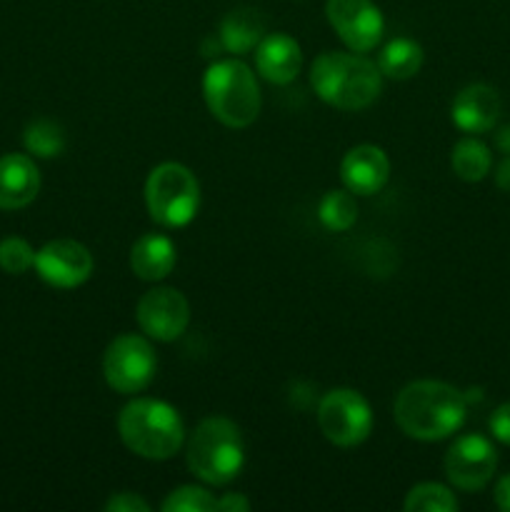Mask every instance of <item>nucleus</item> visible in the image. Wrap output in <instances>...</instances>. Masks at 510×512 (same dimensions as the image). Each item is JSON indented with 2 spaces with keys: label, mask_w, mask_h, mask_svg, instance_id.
<instances>
[{
  "label": "nucleus",
  "mask_w": 510,
  "mask_h": 512,
  "mask_svg": "<svg viewBox=\"0 0 510 512\" xmlns=\"http://www.w3.org/2000/svg\"><path fill=\"white\" fill-rule=\"evenodd\" d=\"M188 468L208 485H225L245 465V445L238 425L228 418H208L188 438Z\"/></svg>",
  "instance_id": "nucleus-5"
},
{
  "label": "nucleus",
  "mask_w": 510,
  "mask_h": 512,
  "mask_svg": "<svg viewBox=\"0 0 510 512\" xmlns=\"http://www.w3.org/2000/svg\"><path fill=\"white\" fill-rule=\"evenodd\" d=\"M118 433L125 448L145 460L173 458L185 443L178 410L155 398H135L125 405L118 415Z\"/></svg>",
  "instance_id": "nucleus-3"
},
{
  "label": "nucleus",
  "mask_w": 510,
  "mask_h": 512,
  "mask_svg": "<svg viewBox=\"0 0 510 512\" xmlns=\"http://www.w3.org/2000/svg\"><path fill=\"white\" fill-rule=\"evenodd\" d=\"M310 85L315 95L333 108L363 110L378 100L383 73L363 53L328 50L310 65Z\"/></svg>",
  "instance_id": "nucleus-2"
},
{
  "label": "nucleus",
  "mask_w": 510,
  "mask_h": 512,
  "mask_svg": "<svg viewBox=\"0 0 510 512\" xmlns=\"http://www.w3.org/2000/svg\"><path fill=\"white\" fill-rule=\"evenodd\" d=\"M140 330L148 338L170 343L185 333L190 323V305L185 295L175 288H153L143 293L135 308Z\"/></svg>",
  "instance_id": "nucleus-12"
},
{
  "label": "nucleus",
  "mask_w": 510,
  "mask_h": 512,
  "mask_svg": "<svg viewBox=\"0 0 510 512\" xmlns=\"http://www.w3.org/2000/svg\"><path fill=\"white\" fill-rule=\"evenodd\" d=\"M263 18L253 8L230 10L220 23V45L228 53H250L263 40Z\"/></svg>",
  "instance_id": "nucleus-18"
},
{
  "label": "nucleus",
  "mask_w": 510,
  "mask_h": 512,
  "mask_svg": "<svg viewBox=\"0 0 510 512\" xmlns=\"http://www.w3.org/2000/svg\"><path fill=\"white\" fill-rule=\"evenodd\" d=\"M175 260H178L175 243L168 235L160 233L143 235V238L135 240L133 250H130V270L148 283L168 278L170 270L175 268Z\"/></svg>",
  "instance_id": "nucleus-17"
},
{
  "label": "nucleus",
  "mask_w": 510,
  "mask_h": 512,
  "mask_svg": "<svg viewBox=\"0 0 510 512\" xmlns=\"http://www.w3.org/2000/svg\"><path fill=\"white\" fill-rule=\"evenodd\" d=\"M453 123L458 125L463 133L480 135L495 128L500 118V95L493 85L473 83L468 88L460 90L453 100Z\"/></svg>",
  "instance_id": "nucleus-14"
},
{
  "label": "nucleus",
  "mask_w": 510,
  "mask_h": 512,
  "mask_svg": "<svg viewBox=\"0 0 510 512\" xmlns=\"http://www.w3.org/2000/svg\"><path fill=\"white\" fill-rule=\"evenodd\" d=\"M318 218L330 233H343V230L353 228L358 220V200L355 193L345 190H328L318 205Z\"/></svg>",
  "instance_id": "nucleus-21"
},
{
  "label": "nucleus",
  "mask_w": 510,
  "mask_h": 512,
  "mask_svg": "<svg viewBox=\"0 0 510 512\" xmlns=\"http://www.w3.org/2000/svg\"><path fill=\"white\" fill-rule=\"evenodd\" d=\"M23 143L28 153H33L35 158H55V155L63 153L65 148V133L58 123L53 120H33V123L25 128Z\"/></svg>",
  "instance_id": "nucleus-22"
},
{
  "label": "nucleus",
  "mask_w": 510,
  "mask_h": 512,
  "mask_svg": "<svg viewBox=\"0 0 510 512\" xmlns=\"http://www.w3.org/2000/svg\"><path fill=\"white\" fill-rule=\"evenodd\" d=\"M495 505H498L503 512H510V473L503 475V478L498 480V485H495Z\"/></svg>",
  "instance_id": "nucleus-29"
},
{
  "label": "nucleus",
  "mask_w": 510,
  "mask_h": 512,
  "mask_svg": "<svg viewBox=\"0 0 510 512\" xmlns=\"http://www.w3.org/2000/svg\"><path fill=\"white\" fill-rule=\"evenodd\" d=\"M375 65L383 73V78L408 80L423 65V48H420V43H415L410 38H395L380 50L378 63Z\"/></svg>",
  "instance_id": "nucleus-19"
},
{
  "label": "nucleus",
  "mask_w": 510,
  "mask_h": 512,
  "mask_svg": "<svg viewBox=\"0 0 510 512\" xmlns=\"http://www.w3.org/2000/svg\"><path fill=\"white\" fill-rule=\"evenodd\" d=\"M220 512H248L250 510V503L248 498H243V495H235V493H228L223 495V498L218 500V508Z\"/></svg>",
  "instance_id": "nucleus-28"
},
{
  "label": "nucleus",
  "mask_w": 510,
  "mask_h": 512,
  "mask_svg": "<svg viewBox=\"0 0 510 512\" xmlns=\"http://www.w3.org/2000/svg\"><path fill=\"white\" fill-rule=\"evenodd\" d=\"M215 508H218V500L198 485H183L173 490L163 503L165 512H213Z\"/></svg>",
  "instance_id": "nucleus-24"
},
{
  "label": "nucleus",
  "mask_w": 510,
  "mask_h": 512,
  "mask_svg": "<svg viewBox=\"0 0 510 512\" xmlns=\"http://www.w3.org/2000/svg\"><path fill=\"white\" fill-rule=\"evenodd\" d=\"M325 15L353 53H370L383 38L385 20L373 0H328Z\"/></svg>",
  "instance_id": "nucleus-9"
},
{
  "label": "nucleus",
  "mask_w": 510,
  "mask_h": 512,
  "mask_svg": "<svg viewBox=\"0 0 510 512\" xmlns=\"http://www.w3.org/2000/svg\"><path fill=\"white\" fill-rule=\"evenodd\" d=\"M495 143H498V148L503 150V153L510 155V125H505V128L498 130V138H495Z\"/></svg>",
  "instance_id": "nucleus-31"
},
{
  "label": "nucleus",
  "mask_w": 510,
  "mask_h": 512,
  "mask_svg": "<svg viewBox=\"0 0 510 512\" xmlns=\"http://www.w3.org/2000/svg\"><path fill=\"white\" fill-rule=\"evenodd\" d=\"M203 95L213 118L228 128H248L260 113L258 80L238 58L215 60L205 70Z\"/></svg>",
  "instance_id": "nucleus-4"
},
{
  "label": "nucleus",
  "mask_w": 510,
  "mask_h": 512,
  "mask_svg": "<svg viewBox=\"0 0 510 512\" xmlns=\"http://www.w3.org/2000/svg\"><path fill=\"white\" fill-rule=\"evenodd\" d=\"M498 468V453L485 435L470 433L455 440L445 455V475L465 493L483 490Z\"/></svg>",
  "instance_id": "nucleus-10"
},
{
  "label": "nucleus",
  "mask_w": 510,
  "mask_h": 512,
  "mask_svg": "<svg viewBox=\"0 0 510 512\" xmlns=\"http://www.w3.org/2000/svg\"><path fill=\"white\" fill-rule=\"evenodd\" d=\"M105 510L108 512H148L150 505L135 493H115L113 498L105 503Z\"/></svg>",
  "instance_id": "nucleus-27"
},
{
  "label": "nucleus",
  "mask_w": 510,
  "mask_h": 512,
  "mask_svg": "<svg viewBox=\"0 0 510 512\" xmlns=\"http://www.w3.org/2000/svg\"><path fill=\"white\" fill-rule=\"evenodd\" d=\"M495 185L505 190V193H510V155H505L498 168H495Z\"/></svg>",
  "instance_id": "nucleus-30"
},
{
  "label": "nucleus",
  "mask_w": 510,
  "mask_h": 512,
  "mask_svg": "<svg viewBox=\"0 0 510 512\" xmlns=\"http://www.w3.org/2000/svg\"><path fill=\"white\" fill-rule=\"evenodd\" d=\"M35 265V250L23 238H5L0 243V268L8 275H23Z\"/></svg>",
  "instance_id": "nucleus-25"
},
{
  "label": "nucleus",
  "mask_w": 510,
  "mask_h": 512,
  "mask_svg": "<svg viewBox=\"0 0 510 512\" xmlns=\"http://www.w3.org/2000/svg\"><path fill=\"white\" fill-rule=\"evenodd\" d=\"M33 268L50 288L70 290L83 285L93 275V255L78 240H50L35 253Z\"/></svg>",
  "instance_id": "nucleus-11"
},
{
  "label": "nucleus",
  "mask_w": 510,
  "mask_h": 512,
  "mask_svg": "<svg viewBox=\"0 0 510 512\" xmlns=\"http://www.w3.org/2000/svg\"><path fill=\"white\" fill-rule=\"evenodd\" d=\"M398 428L408 438L435 443L458 433L468 415V400L458 388L440 380H415L405 385L393 405Z\"/></svg>",
  "instance_id": "nucleus-1"
},
{
  "label": "nucleus",
  "mask_w": 510,
  "mask_h": 512,
  "mask_svg": "<svg viewBox=\"0 0 510 512\" xmlns=\"http://www.w3.org/2000/svg\"><path fill=\"white\" fill-rule=\"evenodd\" d=\"M40 170L33 158L8 153L0 158V210H20L38 198Z\"/></svg>",
  "instance_id": "nucleus-16"
},
{
  "label": "nucleus",
  "mask_w": 510,
  "mask_h": 512,
  "mask_svg": "<svg viewBox=\"0 0 510 512\" xmlns=\"http://www.w3.org/2000/svg\"><path fill=\"white\" fill-rule=\"evenodd\" d=\"M340 178L355 195H375L390 180V160L378 145H355L340 163Z\"/></svg>",
  "instance_id": "nucleus-13"
},
{
  "label": "nucleus",
  "mask_w": 510,
  "mask_h": 512,
  "mask_svg": "<svg viewBox=\"0 0 510 512\" xmlns=\"http://www.w3.org/2000/svg\"><path fill=\"white\" fill-rule=\"evenodd\" d=\"M450 165H453V173L460 180L480 183L490 173V168H493V155H490L488 145L480 143L478 138H463L453 145Z\"/></svg>",
  "instance_id": "nucleus-20"
},
{
  "label": "nucleus",
  "mask_w": 510,
  "mask_h": 512,
  "mask_svg": "<svg viewBox=\"0 0 510 512\" xmlns=\"http://www.w3.org/2000/svg\"><path fill=\"white\" fill-rule=\"evenodd\" d=\"M320 433L338 448H355L373 430V410L368 400L350 388H335L318 405Z\"/></svg>",
  "instance_id": "nucleus-7"
},
{
  "label": "nucleus",
  "mask_w": 510,
  "mask_h": 512,
  "mask_svg": "<svg viewBox=\"0 0 510 512\" xmlns=\"http://www.w3.org/2000/svg\"><path fill=\"white\" fill-rule=\"evenodd\" d=\"M145 205L163 228H185L198 215L200 185L180 163H160L145 180Z\"/></svg>",
  "instance_id": "nucleus-6"
},
{
  "label": "nucleus",
  "mask_w": 510,
  "mask_h": 512,
  "mask_svg": "<svg viewBox=\"0 0 510 512\" xmlns=\"http://www.w3.org/2000/svg\"><path fill=\"white\" fill-rule=\"evenodd\" d=\"M303 53H300L298 40L285 33L263 35L255 45V68L268 83L288 85L298 78Z\"/></svg>",
  "instance_id": "nucleus-15"
},
{
  "label": "nucleus",
  "mask_w": 510,
  "mask_h": 512,
  "mask_svg": "<svg viewBox=\"0 0 510 512\" xmlns=\"http://www.w3.org/2000/svg\"><path fill=\"white\" fill-rule=\"evenodd\" d=\"M158 360L153 345L140 335H120L105 348L103 375L105 383L123 395H135L145 390L153 380Z\"/></svg>",
  "instance_id": "nucleus-8"
},
{
  "label": "nucleus",
  "mask_w": 510,
  "mask_h": 512,
  "mask_svg": "<svg viewBox=\"0 0 510 512\" xmlns=\"http://www.w3.org/2000/svg\"><path fill=\"white\" fill-rule=\"evenodd\" d=\"M408 512H453L458 510V500L445 485L440 483H420L405 498Z\"/></svg>",
  "instance_id": "nucleus-23"
},
{
  "label": "nucleus",
  "mask_w": 510,
  "mask_h": 512,
  "mask_svg": "<svg viewBox=\"0 0 510 512\" xmlns=\"http://www.w3.org/2000/svg\"><path fill=\"white\" fill-rule=\"evenodd\" d=\"M488 428L498 443L510 445V403H503L500 408H495V413L488 420Z\"/></svg>",
  "instance_id": "nucleus-26"
}]
</instances>
